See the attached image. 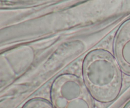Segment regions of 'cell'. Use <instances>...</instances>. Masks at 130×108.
Segmentation results:
<instances>
[{"mask_svg":"<svg viewBox=\"0 0 130 108\" xmlns=\"http://www.w3.org/2000/svg\"><path fill=\"white\" fill-rule=\"evenodd\" d=\"M83 77L91 94L100 102H111L120 92L121 67L107 51L95 49L86 55L83 63Z\"/></svg>","mask_w":130,"mask_h":108,"instance_id":"1","label":"cell"},{"mask_svg":"<svg viewBox=\"0 0 130 108\" xmlns=\"http://www.w3.org/2000/svg\"><path fill=\"white\" fill-rule=\"evenodd\" d=\"M90 94L81 78L66 73L53 83L51 98L54 108H94Z\"/></svg>","mask_w":130,"mask_h":108,"instance_id":"2","label":"cell"},{"mask_svg":"<svg viewBox=\"0 0 130 108\" xmlns=\"http://www.w3.org/2000/svg\"><path fill=\"white\" fill-rule=\"evenodd\" d=\"M114 52L121 68L130 75V21L118 33L114 42Z\"/></svg>","mask_w":130,"mask_h":108,"instance_id":"3","label":"cell"},{"mask_svg":"<svg viewBox=\"0 0 130 108\" xmlns=\"http://www.w3.org/2000/svg\"><path fill=\"white\" fill-rule=\"evenodd\" d=\"M23 108H53V107L46 100L36 98L28 101Z\"/></svg>","mask_w":130,"mask_h":108,"instance_id":"4","label":"cell"},{"mask_svg":"<svg viewBox=\"0 0 130 108\" xmlns=\"http://www.w3.org/2000/svg\"><path fill=\"white\" fill-rule=\"evenodd\" d=\"M124 108H130V102L126 105V107Z\"/></svg>","mask_w":130,"mask_h":108,"instance_id":"5","label":"cell"}]
</instances>
